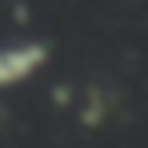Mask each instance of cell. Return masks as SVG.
I'll use <instances>...</instances> for the list:
<instances>
[]
</instances>
